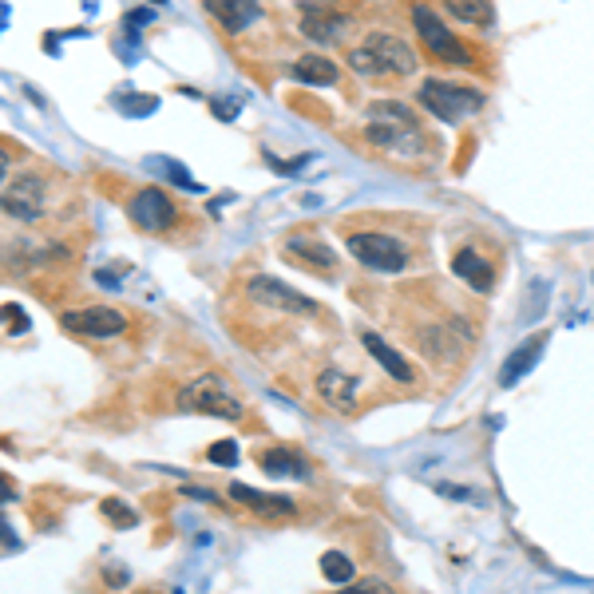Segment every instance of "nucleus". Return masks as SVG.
<instances>
[{"mask_svg": "<svg viewBox=\"0 0 594 594\" xmlns=\"http://www.w3.org/2000/svg\"><path fill=\"white\" fill-rule=\"evenodd\" d=\"M349 68L361 76V80H404L416 72V56L412 48L393 36V32H373L365 36V44L349 48Z\"/></svg>", "mask_w": 594, "mask_h": 594, "instance_id": "obj_1", "label": "nucleus"}, {"mask_svg": "<svg viewBox=\"0 0 594 594\" xmlns=\"http://www.w3.org/2000/svg\"><path fill=\"white\" fill-rule=\"evenodd\" d=\"M365 139L381 151H393V155H420L424 151V131H420L416 115L404 103H389V99L369 103Z\"/></svg>", "mask_w": 594, "mask_h": 594, "instance_id": "obj_2", "label": "nucleus"}, {"mask_svg": "<svg viewBox=\"0 0 594 594\" xmlns=\"http://www.w3.org/2000/svg\"><path fill=\"white\" fill-rule=\"evenodd\" d=\"M416 103H420L428 115H436L440 123H464V119H472L488 99H484V92H476V88H460V84H444V80H424V84L416 88Z\"/></svg>", "mask_w": 594, "mask_h": 594, "instance_id": "obj_3", "label": "nucleus"}, {"mask_svg": "<svg viewBox=\"0 0 594 594\" xmlns=\"http://www.w3.org/2000/svg\"><path fill=\"white\" fill-rule=\"evenodd\" d=\"M179 408L183 412H198V416H218V420H242V400L230 389V381L218 377V373L195 377L179 393Z\"/></svg>", "mask_w": 594, "mask_h": 594, "instance_id": "obj_4", "label": "nucleus"}, {"mask_svg": "<svg viewBox=\"0 0 594 594\" xmlns=\"http://www.w3.org/2000/svg\"><path fill=\"white\" fill-rule=\"evenodd\" d=\"M345 246L365 270H377V274H400L408 266L404 242H396L393 234H381V230H353L345 234Z\"/></svg>", "mask_w": 594, "mask_h": 594, "instance_id": "obj_5", "label": "nucleus"}, {"mask_svg": "<svg viewBox=\"0 0 594 594\" xmlns=\"http://www.w3.org/2000/svg\"><path fill=\"white\" fill-rule=\"evenodd\" d=\"M127 214H131V222H135L139 230H147V234H163V230H171V226L179 222L175 198L167 195V191H159V187H143L139 195H131Z\"/></svg>", "mask_w": 594, "mask_h": 594, "instance_id": "obj_6", "label": "nucleus"}, {"mask_svg": "<svg viewBox=\"0 0 594 594\" xmlns=\"http://www.w3.org/2000/svg\"><path fill=\"white\" fill-rule=\"evenodd\" d=\"M60 325L76 337H92V341H111L127 329V313L111 309V305H88V309H72L60 317Z\"/></svg>", "mask_w": 594, "mask_h": 594, "instance_id": "obj_7", "label": "nucleus"}, {"mask_svg": "<svg viewBox=\"0 0 594 594\" xmlns=\"http://www.w3.org/2000/svg\"><path fill=\"white\" fill-rule=\"evenodd\" d=\"M44 210H48L44 175L28 171V175H16V183L4 187V214L20 218V222H36V218H44Z\"/></svg>", "mask_w": 594, "mask_h": 594, "instance_id": "obj_8", "label": "nucleus"}, {"mask_svg": "<svg viewBox=\"0 0 594 594\" xmlns=\"http://www.w3.org/2000/svg\"><path fill=\"white\" fill-rule=\"evenodd\" d=\"M246 297L262 309H278V313H317V301L301 297L297 290H290L286 282L270 278V274H254L246 278Z\"/></svg>", "mask_w": 594, "mask_h": 594, "instance_id": "obj_9", "label": "nucleus"}, {"mask_svg": "<svg viewBox=\"0 0 594 594\" xmlns=\"http://www.w3.org/2000/svg\"><path fill=\"white\" fill-rule=\"evenodd\" d=\"M412 24H416V32H420V40L444 60V64H472V56H468V48L444 28V20L432 12V8H424V4H416L412 8Z\"/></svg>", "mask_w": 594, "mask_h": 594, "instance_id": "obj_10", "label": "nucleus"}, {"mask_svg": "<svg viewBox=\"0 0 594 594\" xmlns=\"http://www.w3.org/2000/svg\"><path fill=\"white\" fill-rule=\"evenodd\" d=\"M345 24H349V16L337 12L333 4H305V8H301V36H309L313 44H333V40H341Z\"/></svg>", "mask_w": 594, "mask_h": 594, "instance_id": "obj_11", "label": "nucleus"}, {"mask_svg": "<svg viewBox=\"0 0 594 594\" xmlns=\"http://www.w3.org/2000/svg\"><path fill=\"white\" fill-rule=\"evenodd\" d=\"M202 8L214 16V24L222 28V32H230V36H238V32H246L250 24H258L262 20V4L258 0H202Z\"/></svg>", "mask_w": 594, "mask_h": 594, "instance_id": "obj_12", "label": "nucleus"}, {"mask_svg": "<svg viewBox=\"0 0 594 594\" xmlns=\"http://www.w3.org/2000/svg\"><path fill=\"white\" fill-rule=\"evenodd\" d=\"M357 393H361V381L349 377L345 369H321L317 373V396L333 408V412H353L357 408Z\"/></svg>", "mask_w": 594, "mask_h": 594, "instance_id": "obj_13", "label": "nucleus"}, {"mask_svg": "<svg viewBox=\"0 0 594 594\" xmlns=\"http://www.w3.org/2000/svg\"><path fill=\"white\" fill-rule=\"evenodd\" d=\"M547 329H539L535 337H527L519 349H511V357L503 361V369H499V389H511V385H519L531 369H535V361L543 357V349H547Z\"/></svg>", "mask_w": 594, "mask_h": 594, "instance_id": "obj_14", "label": "nucleus"}, {"mask_svg": "<svg viewBox=\"0 0 594 594\" xmlns=\"http://www.w3.org/2000/svg\"><path fill=\"white\" fill-rule=\"evenodd\" d=\"M452 274H456L460 282H468L476 294H492L495 270H492V262H488L480 250H472V246L456 250V258H452Z\"/></svg>", "mask_w": 594, "mask_h": 594, "instance_id": "obj_15", "label": "nucleus"}, {"mask_svg": "<svg viewBox=\"0 0 594 594\" xmlns=\"http://www.w3.org/2000/svg\"><path fill=\"white\" fill-rule=\"evenodd\" d=\"M286 258H294L301 266H309L313 274H337V254H333V246H325V242H317V238H290L286 242Z\"/></svg>", "mask_w": 594, "mask_h": 594, "instance_id": "obj_16", "label": "nucleus"}, {"mask_svg": "<svg viewBox=\"0 0 594 594\" xmlns=\"http://www.w3.org/2000/svg\"><path fill=\"white\" fill-rule=\"evenodd\" d=\"M361 345L373 353V361H377V365H381L389 377H396L400 385H412V381H416V369H412V365H408V361L396 353V349L389 345V341H385V337H381V333L365 329V333H361Z\"/></svg>", "mask_w": 594, "mask_h": 594, "instance_id": "obj_17", "label": "nucleus"}, {"mask_svg": "<svg viewBox=\"0 0 594 594\" xmlns=\"http://www.w3.org/2000/svg\"><path fill=\"white\" fill-rule=\"evenodd\" d=\"M290 76H294L297 84H305V88H333L337 76H341V68H337L329 56L309 52V56H297L294 68H290Z\"/></svg>", "mask_w": 594, "mask_h": 594, "instance_id": "obj_18", "label": "nucleus"}, {"mask_svg": "<svg viewBox=\"0 0 594 594\" xmlns=\"http://www.w3.org/2000/svg\"><path fill=\"white\" fill-rule=\"evenodd\" d=\"M258 468L270 476V480H305L309 476V464H305V456L294 452V448H266L262 456H258Z\"/></svg>", "mask_w": 594, "mask_h": 594, "instance_id": "obj_19", "label": "nucleus"}, {"mask_svg": "<svg viewBox=\"0 0 594 594\" xmlns=\"http://www.w3.org/2000/svg\"><path fill=\"white\" fill-rule=\"evenodd\" d=\"M230 492V499L234 503H246L250 511H258V515H294L297 507H294V499H286V495H266V492H258V488H246V484H230L226 488Z\"/></svg>", "mask_w": 594, "mask_h": 594, "instance_id": "obj_20", "label": "nucleus"}, {"mask_svg": "<svg viewBox=\"0 0 594 594\" xmlns=\"http://www.w3.org/2000/svg\"><path fill=\"white\" fill-rule=\"evenodd\" d=\"M444 8H448L456 20H464V24H480V28H488V24L495 20V12L488 0H444Z\"/></svg>", "mask_w": 594, "mask_h": 594, "instance_id": "obj_21", "label": "nucleus"}, {"mask_svg": "<svg viewBox=\"0 0 594 594\" xmlns=\"http://www.w3.org/2000/svg\"><path fill=\"white\" fill-rule=\"evenodd\" d=\"M317 567H321V575H325L329 583H353V579H357V567H353V559H349L345 551H325Z\"/></svg>", "mask_w": 594, "mask_h": 594, "instance_id": "obj_22", "label": "nucleus"}, {"mask_svg": "<svg viewBox=\"0 0 594 594\" xmlns=\"http://www.w3.org/2000/svg\"><path fill=\"white\" fill-rule=\"evenodd\" d=\"M147 167H159V175H167L175 187H183V191H191V195H198L202 191V183H195L191 175H187V167L179 163V159H167V155H151L147 159Z\"/></svg>", "mask_w": 594, "mask_h": 594, "instance_id": "obj_23", "label": "nucleus"}, {"mask_svg": "<svg viewBox=\"0 0 594 594\" xmlns=\"http://www.w3.org/2000/svg\"><path fill=\"white\" fill-rule=\"evenodd\" d=\"M103 515H107V519H111L119 531H131V527L139 523V515H135V511H131L123 499H103Z\"/></svg>", "mask_w": 594, "mask_h": 594, "instance_id": "obj_24", "label": "nucleus"}, {"mask_svg": "<svg viewBox=\"0 0 594 594\" xmlns=\"http://www.w3.org/2000/svg\"><path fill=\"white\" fill-rule=\"evenodd\" d=\"M206 460H210V464H218V468L238 464V440H214V444L206 448Z\"/></svg>", "mask_w": 594, "mask_h": 594, "instance_id": "obj_25", "label": "nucleus"}, {"mask_svg": "<svg viewBox=\"0 0 594 594\" xmlns=\"http://www.w3.org/2000/svg\"><path fill=\"white\" fill-rule=\"evenodd\" d=\"M119 107H123V115H151V111L159 107V99L155 96H123L119 99Z\"/></svg>", "mask_w": 594, "mask_h": 594, "instance_id": "obj_26", "label": "nucleus"}, {"mask_svg": "<svg viewBox=\"0 0 594 594\" xmlns=\"http://www.w3.org/2000/svg\"><path fill=\"white\" fill-rule=\"evenodd\" d=\"M337 594H396L389 583H381V579H365V583H345Z\"/></svg>", "mask_w": 594, "mask_h": 594, "instance_id": "obj_27", "label": "nucleus"}, {"mask_svg": "<svg viewBox=\"0 0 594 594\" xmlns=\"http://www.w3.org/2000/svg\"><path fill=\"white\" fill-rule=\"evenodd\" d=\"M309 159H313V155H301V159H278L274 151H266V163L278 167V175H301V167H305Z\"/></svg>", "mask_w": 594, "mask_h": 594, "instance_id": "obj_28", "label": "nucleus"}, {"mask_svg": "<svg viewBox=\"0 0 594 594\" xmlns=\"http://www.w3.org/2000/svg\"><path fill=\"white\" fill-rule=\"evenodd\" d=\"M4 321H8V333H28V317L12 301H4Z\"/></svg>", "mask_w": 594, "mask_h": 594, "instance_id": "obj_29", "label": "nucleus"}, {"mask_svg": "<svg viewBox=\"0 0 594 594\" xmlns=\"http://www.w3.org/2000/svg\"><path fill=\"white\" fill-rule=\"evenodd\" d=\"M210 111H214V119H222V123H230V119H234V115H238L242 107H238L234 99H210Z\"/></svg>", "mask_w": 594, "mask_h": 594, "instance_id": "obj_30", "label": "nucleus"}, {"mask_svg": "<svg viewBox=\"0 0 594 594\" xmlns=\"http://www.w3.org/2000/svg\"><path fill=\"white\" fill-rule=\"evenodd\" d=\"M436 492L444 495V499H480L476 492H468V488H456V484H436Z\"/></svg>", "mask_w": 594, "mask_h": 594, "instance_id": "obj_31", "label": "nucleus"}, {"mask_svg": "<svg viewBox=\"0 0 594 594\" xmlns=\"http://www.w3.org/2000/svg\"><path fill=\"white\" fill-rule=\"evenodd\" d=\"M155 20V12L151 8H135L131 16H127V28H139V24H151Z\"/></svg>", "mask_w": 594, "mask_h": 594, "instance_id": "obj_32", "label": "nucleus"}, {"mask_svg": "<svg viewBox=\"0 0 594 594\" xmlns=\"http://www.w3.org/2000/svg\"><path fill=\"white\" fill-rule=\"evenodd\" d=\"M183 495H191V499H206V503H214L218 495L210 492V488H198V484H187V488H179Z\"/></svg>", "mask_w": 594, "mask_h": 594, "instance_id": "obj_33", "label": "nucleus"}, {"mask_svg": "<svg viewBox=\"0 0 594 594\" xmlns=\"http://www.w3.org/2000/svg\"><path fill=\"white\" fill-rule=\"evenodd\" d=\"M143 594H155V591H143Z\"/></svg>", "mask_w": 594, "mask_h": 594, "instance_id": "obj_34", "label": "nucleus"}, {"mask_svg": "<svg viewBox=\"0 0 594 594\" xmlns=\"http://www.w3.org/2000/svg\"><path fill=\"white\" fill-rule=\"evenodd\" d=\"M175 594H183V591H175Z\"/></svg>", "mask_w": 594, "mask_h": 594, "instance_id": "obj_35", "label": "nucleus"}]
</instances>
